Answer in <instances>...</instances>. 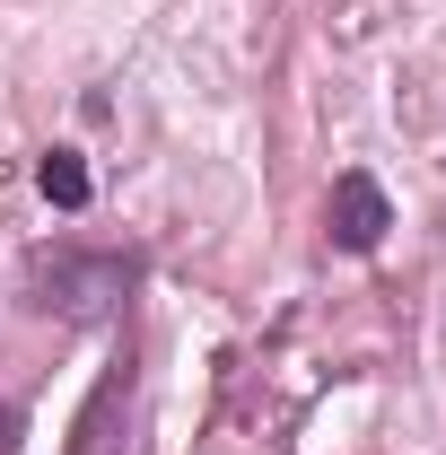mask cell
<instances>
[{
    "mask_svg": "<svg viewBox=\"0 0 446 455\" xmlns=\"http://www.w3.org/2000/svg\"><path fill=\"white\" fill-rule=\"evenodd\" d=\"M131 386H140L131 350H123V359H106L97 395L79 403V420H70V455H123V420H131Z\"/></svg>",
    "mask_w": 446,
    "mask_h": 455,
    "instance_id": "cell-3",
    "label": "cell"
},
{
    "mask_svg": "<svg viewBox=\"0 0 446 455\" xmlns=\"http://www.w3.org/2000/svg\"><path fill=\"white\" fill-rule=\"evenodd\" d=\"M140 281H149V263L131 245H44V254H27L18 298H27V315L97 324V315H123Z\"/></svg>",
    "mask_w": 446,
    "mask_h": 455,
    "instance_id": "cell-1",
    "label": "cell"
},
{
    "mask_svg": "<svg viewBox=\"0 0 446 455\" xmlns=\"http://www.w3.org/2000/svg\"><path fill=\"white\" fill-rule=\"evenodd\" d=\"M386 228H394L386 184H377L368 167H341L333 193H324V245H333V254H377V245H386Z\"/></svg>",
    "mask_w": 446,
    "mask_h": 455,
    "instance_id": "cell-2",
    "label": "cell"
},
{
    "mask_svg": "<svg viewBox=\"0 0 446 455\" xmlns=\"http://www.w3.org/2000/svg\"><path fill=\"white\" fill-rule=\"evenodd\" d=\"M36 193H44L53 211H88V193H97V184H88V158H79V149H44V158H36Z\"/></svg>",
    "mask_w": 446,
    "mask_h": 455,
    "instance_id": "cell-4",
    "label": "cell"
},
{
    "mask_svg": "<svg viewBox=\"0 0 446 455\" xmlns=\"http://www.w3.org/2000/svg\"><path fill=\"white\" fill-rule=\"evenodd\" d=\"M18 438H27V420H18V403L0 395V455H18Z\"/></svg>",
    "mask_w": 446,
    "mask_h": 455,
    "instance_id": "cell-5",
    "label": "cell"
}]
</instances>
